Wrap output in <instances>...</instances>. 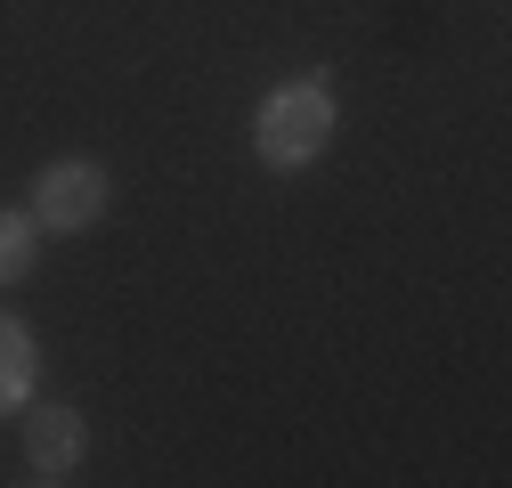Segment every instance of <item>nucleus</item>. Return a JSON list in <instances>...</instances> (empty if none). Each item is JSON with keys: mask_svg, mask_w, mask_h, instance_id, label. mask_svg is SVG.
I'll list each match as a JSON object with an SVG mask.
<instances>
[{"mask_svg": "<svg viewBox=\"0 0 512 488\" xmlns=\"http://www.w3.org/2000/svg\"><path fill=\"white\" fill-rule=\"evenodd\" d=\"M334 131H342L334 74H293V82H277L261 98V114H252V155H261L269 171H309L334 147Z\"/></svg>", "mask_w": 512, "mask_h": 488, "instance_id": "1", "label": "nucleus"}, {"mask_svg": "<svg viewBox=\"0 0 512 488\" xmlns=\"http://www.w3.org/2000/svg\"><path fill=\"white\" fill-rule=\"evenodd\" d=\"M106 204H114V179H106V163H90V155L41 163L33 196H25V212H33L41 236H90V228L106 220Z\"/></svg>", "mask_w": 512, "mask_h": 488, "instance_id": "2", "label": "nucleus"}, {"mask_svg": "<svg viewBox=\"0 0 512 488\" xmlns=\"http://www.w3.org/2000/svg\"><path fill=\"white\" fill-rule=\"evenodd\" d=\"M82 456H90L82 407H74V399H57V407H33V399H25V472H33L41 488H57V480L82 472Z\"/></svg>", "mask_w": 512, "mask_h": 488, "instance_id": "3", "label": "nucleus"}, {"mask_svg": "<svg viewBox=\"0 0 512 488\" xmlns=\"http://www.w3.org/2000/svg\"><path fill=\"white\" fill-rule=\"evenodd\" d=\"M41 383V350H33V326L0 318V415H17Z\"/></svg>", "mask_w": 512, "mask_h": 488, "instance_id": "4", "label": "nucleus"}, {"mask_svg": "<svg viewBox=\"0 0 512 488\" xmlns=\"http://www.w3.org/2000/svg\"><path fill=\"white\" fill-rule=\"evenodd\" d=\"M33 244H41L33 212H0V285H17V277H33Z\"/></svg>", "mask_w": 512, "mask_h": 488, "instance_id": "5", "label": "nucleus"}]
</instances>
